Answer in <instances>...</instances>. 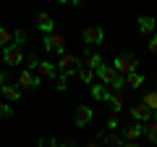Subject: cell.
I'll return each instance as SVG.
<instances>
[{
  "mask_svg": "<svg viewBox=\"0 0 157 147\" xmlns=\"http://www.w3.org/2000/svg\"><path fill=\"white\" fill-rule=\"evenodd\" d=\"M147 47H149V53H155V55H157V32H155V34L149 37V42H147Z\"/></svg>",
  "mask_w": 157,
  "mask_h": 147,
  "instance_id": "31",
  "label": "cell"
},
{
  "mask_svg": "<svg viewBox=\"0 0 157 147\" xmlns=\"http://www.w3.org/2000/svg\"><path fill=\"white\" fill-rule=\"evenodd\" d=\"M0 95H3V100H6V102H18V100H21V87L3 84V87H0Z\"/></svg>",
  "mask_w": 157,
  "mask_h": 147,
  "instance_id": "11",
  "label": "cell"
},
{
  "mask_svg": "<svg viewBox=\"0 0 157 147\" xmlns=\"http://www.w3.org/2000/svg\"><path fill=\"white\" fill-rule=\"evenodd\" d=\"M55 89L58 92H66L68 89V74H58V76H55Z\"/></svg>",
  "mask_w": 157,
  "mask_h": 147,
  "instance_id": "23",
  "label": "cell"
},
{
  "mask_svg": "<svg viewBox=\"0 0 157 147\" xmlns=\"http://www.w3.org/2000/svg\"><path fill=\"white\" fill-rule=\"evenodd\" d=\"M131 116H134L136 124H144V121H149V118H152V110L144 105V102H139V105L131 108Z\"/></svg>",
  "mask_w": 157,
  "mask_h": 147,
  "instance_id": "14",
  "label": "cell"
},
{
  "mask_svg": "<svg viewBox=\"0 0 157 147\" xmlns=\"http://www.w3.org/2000/svg\"><path fill=\"white\" fill-rule=\"evenodd\" d=\"M136 66H139V58H136L134 53H123V55H118L115 61H113V68H115L121 76H128V74H134Z\"/></svg>",
  "mask_w": 157,
  "mask_h": 147,
  "instance_id": "1",
  "label": "cell"
},
{
  "mask_svg": "<svg viewBox=\"0 0 157 147\" xmlns=\"http://www.w3.org/2000/svg\"><path fill=\"white\" fill-rule=\"evenodd\" d=\"M45 53H66V37L63 34H45Z\"/></svg>",
  "mask_w": 157,
  "mask_h": 147,
  "instance_id": "3",
  "label": "cell"
},
{
  "mask_svg": "<svg viewBox=\"0 0 157 147\" xmlns=\"http://www.w3.org/2000/svg\"><path fill=\"white\" fill-rule=\"evenodd\" d=\"M37 29L42 34H52V29H55V21H52V16L47 11H39L37 13Z\"/></svg>",
  "mask_w": 157,
  "mask_h": 147,
  "instance_id": "7",
  "label": "cell"
},
{
  "mask_svg": "<svg viewBox=\"0 0 157 147\" xmlns=\"http://www.w3.org/2000/svg\"><path fill=\"white\" fill-rule=\"evenodd\" d=\"M81 40L89 42V45H102V42H105V29L102 26H86L84 32H81Z\"/></svg>",
  "mask_w": 157,
  "mask_h": 147,
  "instance_id": "4",
  "label": "cell"
},
{
  "mask_svg": "<svg viewBox=\"0 0 157 147\" xmlns=\"http://www.w3.org/2000/svg\"><path fill=\"white\" fill-rule=\"evenodd\" d=\"M60 147H73V139H66V142H63Z\"/></svg>",
  "mask_w": 157,
  "mask_h": 147,
  "instance_id": "34",
  "label": "cell"
},
{
  "mask_svg": "<svg viewBox=\"0 0 157 147\" xmlns=\"http://www.w3.org/2000/svg\"><path fill=\"white\" fill-rule=\"evenodd\" d=\"M37 147H60L52 137H39V142H37Z\"/></svg>",
  "mask_w": 157,
  "mask_h": 147,
  "instance_id": "29",
  "label": "cell"
},
{
  "mask_svg": "<svg viewBox=\"0 0 157 147\" xmlns=\"http://www.w3.org/2000/svg\"><path fill=\"white\" fill-rule=\"evenodd\" d=\"M102 63H105V61H102V55H100V53H89V50H86V63H84L86 68H92V71H97V68H100Z\"/></svg>",
  "mask_w": 157,
  "mask_h": 147,
  "instance_id": "16",
  "label": "cell"
},
{
  "mask_svg": "<svg viewBox=\"0 0 157 147\" xmlns=\"http://www.w3.org/2000/svg\"><path fill=\"white\" fill-rule=\"evenodd\" d=\"M13 45V32H8L6 26H0V47H8Z\"/></svg>",
  "mask_w": 157,
  "mask_h": 147,
  "instance_id": "21",
  "label": "cell"
},
{
  "mask_svg": "<svg viewBox=\"0 0 157 147\" xmlns=\"http://www.w3.org/2000/svg\"><path fill=\"white\" fill-rule=\"evenodd\" d=\"M3 63H6V66H18V63H24V53H21V47H16V45L3 47Z\"/></svg>",
  "mask_w": 157,
  "mask_h": 147,
  "instance_id": "5",
  "label": "cell"
},
{
  "mask_svg": "<svg viewBox=\"0 0 157 147\" xmlns=\"http://www.w3.org/2000/svg\"><path fill=\"white\" fill-rule=\"evenodd\" d=\"M105 84H92V97H94V100H102V97H105Z\"/></svg>",
  "mask_w": 157,
  "mask_h": 147,
  "instance_id": "28",
  "label": "cell"
},
{
  "mask_svg": "<svg viewBox=\"0 0 157 147\" xmlns=\"http://www.w3.org/2000/svg\"><path fill=\"white\" fill-rule=\"evenodd\" d=\"M76 71H78V76H81V81H86V84H92V81L97 79V71H92V68H86V66L76 68Z\"/></svg>",
  "mask_w": 157,
  "mask_h": 147,
  "instance_id": "19",
  "label": "cell"
},
{
  "mask_svg": "<svg viewBox=\"0 0 157 147\" xmlns=\"http://www.w3.org/2000/svg\"><path fill=\"white\" fill-rule=\"evenodd\" d=\"M24 42H29V34L24 32V29H16V32H13V45H16V47H21Z\"/></svg>",
  "mask_w": 157,
  "mask_h": 147,
  "instance_id": "22",
  "label": "cell"
},
{
  "mask_svg": "<svg viewBox=\"0 0 157 147\" xmlns=\"http://www.w3.org/2000/svg\"><path fill=\"white\" fill-rule=\"evenodd\" d=\"M13 116V105H8L6 100H0V118H11Z\"/></svg>",
  "mask_w": 157,
  "mask_h": 147,
  "instance_id": "25",
  "label": "cell"
},
{
  "mask_svg": "<svg viewBox=\"0 0 157 147\" xmlns=\"http://www.w3.org/2000/svg\"><path fill=\"white\" fill-rule=\"evenodd\" d=\"M141 134H144V126H141V124L126 126V129H123V142H136Z\"/></svg>",
  "mask_w": 157,
  "mask_h": 147,
  "instance_id": "15",
  "label": "cell"
},
{
  "mask_svg": "<svg viewBox=\"0 0 157 147\" xmlns=\"http://www.w3.org/2000/svg\"><path fill=\"white\" fill-rule=\"evenodd\" d=\"M107 129H110V131H115V129H121V121H118V116H115V113H113L110 118H107Z\"/></svg>",
  "mask_w": 157,
  "mask_h": 147,
  "instance_id": "30",
  "label": "cell"
},
{
  "mask_svg": "<svg viewBox=\"0 0 157 147\" xmlns=\"http://www.w3.org/2000/svg\"><path fill=\"white\" fill-rule=\"evenodd\" d=\"M141 84H144V74L134 71V74H128V76H126V87H131V89H139Z\"/></svg>",
  "mask_w": 157,
  "mask_h": 147,
  "instance_id": "17",
  "label": "cell"
},
{
  "mask_svg": "<svg viewBox=\"0 0 157 147\" xmlns=\"http://www.w3.org/2000/svg\"><path fill=\"white\" fill-rule=\"evenodd\" d=\"M86 147H100V145H97V142H89V145H86Z\"/></svg>",
  "mask_w": 157,
  "mask_h": 147,
  "instance_id": "36",
  "label": "cell"
},
{
  "mask_svg": "<svg viewBox=\"0 0 157 147\" xmlns=\"http://www.w3.org/2000/svg\"><path fill=\"white\" fill-rule=\"evenodd\" d=\"M144 134H147V139H149V142H155V145H157V121H152V124L147 126Z\"/></svg>",
  "mask_w": 157,
  "mask_h": 147,
  "instance_id": "24",
  "label": "cell"
},
{
  "mask_svg": "<svg viewBox=\"0 0 157 147\" xmlns=\"http://www.w3.org/2000/svg\"><path fill=\"white\" fill-rule=\"evenodd\" d=\"M105 142H107V147H123V137H121V134H115V131L105 134Z\"/></svg>",
  "mask_w": 157,
  "mask_h": 147,
  "instance_id": "20",
  "label": "cell"
},
{
  "mask_svg": "<svg viewBox=\"0 0 157 147\" xmlns=\"http://www.w3.org/2000/svg\"><path fill=\"white\" fill-rule=\"evenodd\" d=\"M92 118H94V110H92L89 105H78V108H76V116H73L76 126H89Z\"/></svg>",
  "mask_w": 157,
  "mask_h": 147,
  "instance_id": "9",
  "label": "cell"
},
{
  "mask_svg": "<svg viewBox=\"0 0 157 147\" xmlns=\"http://www.w3.org/2000/svg\"><path fill=\"white\" fill-rule=\"evenodd\" d=\"M24 63H26V71H37L39 58H37V55H26V58H24Z\"/></svg>",
  "mask_w": 157,
  "mask_h": 147,
  "instance_id": "27",
  "label": "cell"
},
{
  "mask_svg": "<svg viewBox=\"0 0 157 147\" xmlns=\"http://www.w3.org/2000/svg\"><path fill=\"white\" fill-rule=\"evenodd\" d=\"M102 100L107 102V105H110V110L113 113H121V110H123V97L118 95V92H105V97H102Z\"/></svg>",
  "mask_w": 157,
  "mask_h": 147,
  "instance_id": "13",
  "label": "cell"
},
{
  "mask_svg": "<svg viewBox=\"0 0 157 147\" xmlns=\"http://www.w3.org/2000/svg\"><path fill=\"white\" fill-rule=\"evenodd\" d=\"M123 147H139L136 142H123Z\"/></svg>",
  "mask_w": 157,
  "mask_h": 147,
  "instance_id": "35",
  "label": "cell"
},
{
  "mask_svg": "<svg viewBox=\"0 0 157 147\" xmlns=\"http://www.w3.org/2000/svg\"><path fill=\"white\" fill-rule=\"evenodd\" d=\"M37 76H39V79H55V76H58L55 63H50V61H39V66H37Z\"/></svg>",
  "mask_w": 157,
  "mask_h": 147,
  "instance_id": "12",
  "label": "cell"
},
{
  "mask_svg": "<svg viewBox=\"0 0 157 147\" xmlns=\"http://www.w3.org/2000/svg\"><path fill=\"white\" fill-rule=\"evenodd\" d=\"M110 87H113V89H115V92H121V89H126V76H121V74H118L115 79L110 81Z\"/></svg>",
  "mask_w": 157,
  "mask_h": 147,
  "instance_id": "26",
  "label": "cell"
},
{
  "mask_svg": "<svg viewBox=\"0 0 157 147\" xmlns=\"http://www.w3.org/2000/svg\"><path fill=\"white\" fill-rule=\"evenodd\" d=\"M141 102H144V105L149 108L152 113H157V89H152V92H147V95H144V100H141Z\"/></svg>",
  "mask_w": 157,
  "mask_h": 147,
  "instance_id": "18",
  "label": "cell"
},
{
  "mask_svg": "<svg viewBox=\"0 0 157 147\" xmlns=\"http://www.w3.org/2000/svg\"><path fill=\"white\" fill-rule=\"evenodd\" d=\"M3 84H8V74H6V68L0 71V87H3Z\"/></svg>",
  "mask_w": 157,
  "mask_h": 147,
  "instance_id": "32",
  "label": "cell"
},
{
  "mask_svg": "<svg viewBox=\"0 0 157 147\" xmlns=\"http://www.w3.org/2000/svg\"><path fill=\"white\" fill-rule=\"evenodd\" d=\"M155 26H157L155 16H139L136 18V29H139L144 37H152V34H155Z\"/></svg>",
  "mask_w": 157,
  "mask_h": 147,
  "instance_id": "8",
  "label": "cell"
},
{
  "mask_svg": "<svg viewBox=\"0 0 157 147\" xmlns=\"http://www.w3.org/2000/svg\"><path fill=\"white\" fill-rule=\"evenodd\" d=\"M55 68H58V74H68V76H71L78 68V58L73 55V53H60V61L55 63Z\"/></svg>",
  "mask_w": 157,
  "mask_h": 147,
  "instance_id": "2",
  "label": "cell"
},
{
  "mask_svg": "<svg viewBox=\"0 0 157 147\" xmlns=\"http://www.w3.org/2000/svg\"><path fill=\"white\" fill-rule=\"evenodd\" d=\"M58 3H63V6H66V3H71V6H81V0H58Z\"/></svg>",
  "mask_w": 157,
  "mask_h": 147,
  "instance_id": "33",
  "label": "cell"
},
{
  "mask_svg": "<svg viewBox=\"0 0 157 147\" xmlns=\"http://www.w3.org/2000/svg\"><path fill=\"white\" fill-rule=\"evenodd\" d=\"M115 76H118V71L113 68V63H102V66L97 68V79H100V84H110Z\"/></svg>",
  "mask_w": 157,
  "mask_h": 147,
  "instance_id": "10",
  "label": "cell"
},
{
  "mask_svg": "<svg viewBox=\"0 0 157 147\" xmlns=\"http://www.w3.org/2000/svg\"><path fill=\"white\" fill-rule=\"evenodd\" d=\"M39 84H42V79H39L34 71H21L18 74V87H21V89H37Z\"/></svg>",
  "mask_w": 157,
  "mask_h": 147,
  "instance_id": "6",
  "label": "cell"
}]
</instances>
